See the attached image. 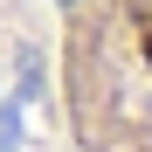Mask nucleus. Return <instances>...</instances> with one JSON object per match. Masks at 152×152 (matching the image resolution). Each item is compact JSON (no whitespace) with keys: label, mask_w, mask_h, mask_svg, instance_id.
Here are the masks:
<instances>
[{"label":"nucleus","mask_w":152,"mask_h":152,"mask_svg":"<svg viewBox=\"0 0 152 152\" xmlns=\"http://www.w3.org/2000/svg\"><path fill=\"white\" fill-rule=\"evenodd\" d=\"M56 104L76 152H152V0H48Z\"/></svg>","instance_id":"nucleus-1"}]
</instances>
